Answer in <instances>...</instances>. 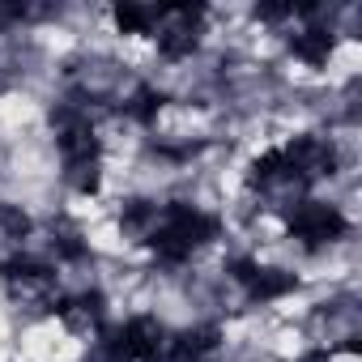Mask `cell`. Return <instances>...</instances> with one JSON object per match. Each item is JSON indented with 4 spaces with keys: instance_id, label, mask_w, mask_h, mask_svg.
Wrapping results in <instances>:
<instances>
[{
    "instance_id": "6da1fadb",
    "label": "cell",
    "mask_w": 362,
    "mask_h": 362,
    "mask_svg": "<svg viewBox=\"0 0 362 362\" xmlns=\"http://www.w3.org/2000/svg\"><path fill=\"white\" fill-rule=\"evenodd\" d=\"M218 235V218L197 209V205H166L162 218L149 230V247L162 264H179L188 260L197 247H205Z\"/></svg>"
},
{
    "instance_id": "7a4b0ae2",
    "label": "cell",
    "mask_w": 362,
    "mask_h": 362,
    "mask_svg": "<svg viewBox=\"0 0 362 362\" xmlns=\"http://www.w3.org/2000/svg\"><path fill=\"white\" fill-rule=\"evenodd\" d=\"M103 337V349L111 362H153L162 354V324L149 320V315H132L124 324H111V328H98Z\"/></svg>"
},
{
    "instance_id": "3957f363",
    "label": "cell",
    "mask_w": 362,
    "mask_h": 362,
    "mask_svg": "<svg viewBox=\"0 0 362 362\" xmlns=\"http://www.w3.org/2000/svg\"><path fill=\"white\" fill-rule=\"evenodd\" d=\"M286 226H290V235L303 247H328V243H337V239L349 235V218L337 205H328V201H298L290 209Z\"/></svg>"
},
{
    "instance_id": "277c9868",
    "label": "cell",
    "mask_w": 362,
    "mask_h": 362,
    "mask_svg": "<svg viewBox=\"0 0 362 362\" xmlns=\"http://www.w3.org/2000/svg\"><path fill=\"white\" fill-rule=\"evenodd\" d=\"M294 286H298V277H294V273L256 264V273L247 277V286H243V290H247V303H277V298H286Z\"/></svg>"
},
{
    "instance_id": "5b68a950",
    "label": "cell",
    "mask_w": 362,
    "mask_h": 362,
    "mask_svg": "<svg viewBox=\"0 0 362 362\" xmlns=\"http://www.w3.org/2000/svg\"><path fill=\"white\" fill-rule=\"evenodd\" d=\"M290 52H294V60H303V64H311V69H324L328 56H332V30L307 26L303 35L290 39Z\"/></svg>"
},
{
    "instance_id": "8992f818",
    "label": "cell",
    "mask_w": 362,
    "mask_h": 362,
    "mask_svg": "<svg viewBox=\"0 0 362 362\" xmlns=\"http://www.w3.org/2000/svg\"><path fill=\"white\" fill-rule=\"evenodd\" d=\"M115 26L124 35H149L158 26V9L136 5V0H124V5H115Z\"/></svg>"
},
{
    "instance_id": "52a82bcc",
    "label": "cell",
    "mask_w": 362,
    "mask_h": 362,
    "mask_svg": "<svg viewBox=\"0 0 362 362\" xmlns=\"http://www.w3.org/2000/svg\"><path fill=\"white\" fill-rule=\"evenodd\" d=\"M124 111H128L136 124H153L158 111H162V94H158L153 86H141V90H132V98L124 103Z\"/></svg>"
},
{
    "instance_id": "ba28073f",
    "label": "cell",
    "mask_w": 362,
    "mask_h": 362,
    "mask_svg": "<svg viewBox=\"0 0 362 362\" xmlns=\"http://www.w3.org/2000/svg\"><path fill=\"white\" fill-rule=\"evenodd\" d=\"M9 18H13V9H0V26H5V22H9Z\"/></svg>"
}]
</instances>
